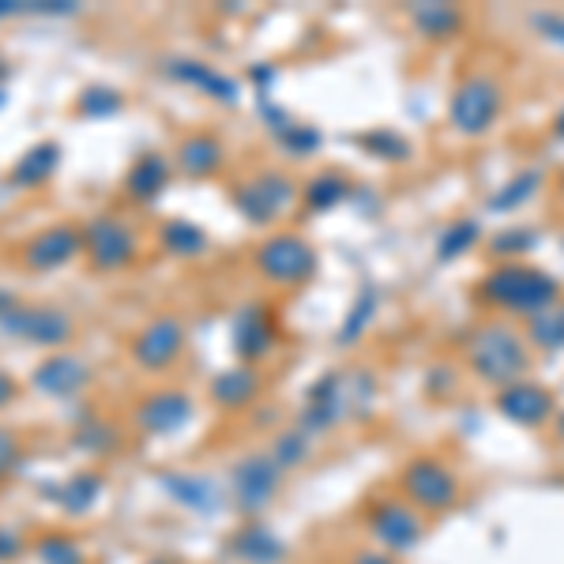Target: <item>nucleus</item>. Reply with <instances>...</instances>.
Instances as JSON below:
<instances>
[{
	"instance_id": "f257e3e1",
	"label": "nucleus",
	"mask_w": 564,
	"mask_h": 564,
	"mask_svg": "<svg viewBox=\"0 0 564 564\" xmlns=\"http://www.w3.org/2000/svg\"><path fill=\"white\" fill-rule=\"evenodd\" d=\"M561 286L557 279H550L538 267H523V264H504L497 272L486 275L481 283V298L497 309H509V313H523V316H538L546 309L557 305Z\"/></svg>"
},
{
	"instance_id": "f03ea898",
	"label": "nucleus",
	"mask_w": 564,
	"mask_h": 564,
	"mask_svg": "<svg viewBox=\"0 0 564 564\" xmlns=\"http://www.w3.org/2000/svg\"><path fill=\"white\" fill-rule=\"evenodd\" d=\"M471 365L481 380L497 384V388L519 384L530 369L527 342H523V335L516 328H509V324H486V328H478L471 339Z\"/></svg>"
},
{
	"instance_id": "7ed1b4c3",
	"label": "nucleus",
	"mask_w": 564,
	"mask_h": 564,
	"mask_svg": "<svg viewBox=\"0 0 564 564\" xmlns=\"http://www.w3.org/2000/svg\"><path fill=\"white\" fill-rule=\"evenodd\" d=\"M0 331L12 335L20 342H30V347H46L57 354V347L76 335V321H72L68 309L49 305V301H20L12 313L4 316Z\"/></svg>"
},
{
	"instance_id": "20e7f679",
	"label": "nucleus",
	"mask_w": 564,
	"mask_h": 564,
	"mask_svg": "<svg viewBox=\"0 0 564 564\" xmlns=\"http://www.w3.org/2000/svg\"><path fill=\"white\" fill-rule=\"evenodd\" d=\"M256 267L264 272V279L275 283V286L309 283L316 272V249L298 234H275L260 245Z\"/></svg>"
},
{
	"instance_id": "39448f33",
	"label": "nucleus",
	"mask_w": 564,
	"mask_h": 564,
	"mask_svg": "<svg viewBox=\"0 0 564 564\" xmlns=\"http://www.w3.org/2000/svg\"><path fill=\"white\" fill-rule=\"evenodd\" d=\"M501 105H504V95H501V84L489 76H471L460 84V91L452 95V125L455 133L463 136H486L489 128L497 125L501 117Z\"/></svg>"
},
{
	"instance_id": "423d86ee",
	"label": "nucleus",
	"mask_w": 564,
	"mask_h": 564,
	"mask_svg": "<svg viewBox=\"0 0 564 564\" xmlns=\"http://www.w3.org/2000/svg\"><path fill=\"white\" fill-rule=\"evenodd\" d=\"M136 234L117 215H95L84 226V252L95 272H121L136 260Z\"/></svg>"
},
{
	"instance_id": "0eeeda50",
	"label": "nucleus",
	"mask_w": 564,
	"mask_h": 564,
	"mask_svg": "<svg viewBox=\"0 0 564 564\" xmlns=\"http://www.w3.org/2000/svg\"><path fill=\"white\" fill-rule=\"evenodd\" d=\"M347 380L350 376H342V373H328V376H321V380L313 384V391H309V403H305V411H301V422H298V429L301 433H324V429H331L335 422L342 418V414L354 406V399H365V396H358V380H362V373L354 376V388H347Z\"/></svg>"
},
{
	"instance_id": "6e6552de",
	"label": "nucleus",
	"mask_w": 564,
	"mask_h": 564,
	"mask_svg": "<svg viewBox=\"0 0 564 564\" xmlns=\"http://www.w3.org/2000/svg\"><path fill=\"white\" fill-rule=\"evenodd\" d=\"M283 467L272 460V452H252L230 471V493L241 512H264L279 493Z\"/></svg>"
},
{
	"instance_id": "1a4fd4ad",
	"label": "nucleus",
	"mask_w": 564,
	"mask_h": 564,
	"mask_svg": "<svg viewBox=\"0 0 564 564\" xmlns=\"http://www.w3.org/2000/svg\"><path fill=\"white\" fill-rule=\"evenodd\" d=\"M234 203L249 223L264 226L293 203V181L286 174H260L256 181H241L234 188Z\"/></svg>"
},
{
	"instance_id": "9d476101",
	"label": "nucleus",
	"mask_w": 564,
	"mask_h": 564,
	"mask_svg": "<svg viewBox=\"0 0 564 564\" xmlns=\"http://www.w3.org/2000/svg\"><path fill=\"white\" fill-rule=\"evenodd\" d=\"M403 489L418 509L444 512L460 501V481L437 460H414L403 474Z\"/></svg>"
},
{
	"instance_id": "9b49d317",
	"label": "nucleus",
	"mask_w": 564,
	"mask_h": 564,
	"mask_svg": "<svg viewBox=\"0 0 564 564\" xmlns=\"http://www.w3.org/2000/svg\"><path fill=\"white\" fill-rule=\"evenodd\" d=\"M185 350V324L177 316H154L151 324H143L133 339V358L140 369H166L181 358Z\"/></svg>"
},
{
	"instance_id": "f8f14e48",
	"label": "nucleus",
	"mask_w": 564,
	"mask_h": 564,
	"mask_svg": "<svg viewBox=\"0 0 564 564\" xmlns=\"http://www.w3.org/2000/svg\"><path fill=\"white\" fill-rule=\"evenodd\" d=\"M230 347L241 358V365H252L272 354L275 347V321L260 301H245L230 321Z\"/></svg>"
},
{
	"instance_id": "ddd939ff",
	"label": "nucleus",
	"mask_w": 564,
	"mask_h": 564,
	"mask_svg": "<svg viewBox=\"0 0 564 564\" xmlns=\"http://www.w3.org/2000/svg\"><path fill=\"white\" fill-rule=\"evenodd\" d=\"M91 384V365L76 354H49L30 373V388L46 399H76Z\"/></svg>"
},
{
	"instance_id": "4468645a",
	"label": "nucleus",
	"mask_w": 564,
	"mask_h": 564,
	"mask_svg": "<svg viewBox=\"0 0 564 564\" xmlns=\"http://www.w3.org/2000/svg\"><path fill=\"white\" fill-rule=\"evenodd\" d=\"M79 252H84V230L68 223H57L23 245V264L30 272H57V267L72 264Z\"/></svg>"
},
{
	"instance_id": "2eb2a0df",
	"label": "nucleus",
	"mask_w": 564,
	"mask_h": 564,
	"mask_svg": "<svg viewBox=\"0 0 564 564\" xmlns=\"http://www.w3.org/2000/svg\"><path fill=\"white\" fill-rule=\"evenodd\" d=\"M192 399L177 388L154 391L147 396L140 406H136V425L151 437H170V433H181L188 422H192Z\"/></svg>"
},
{
	"instance_id": "dca6fc26",
	"label": "nucleus",
	"mask_w": 564,
	"mask_h": 564,
	"mask_svg": "<svg viewBox=\"0 0 564 564\" xmlns=\"http://www.w3.org/2000/svg\"><path fill=\"white\" fill-rule=\"evenodd\" d=\"M369 527H373V538L384 546L388 553H406L422 542L425 527H422V516L406 504L391 501V504H380V509L369 516Z\"/></svg>"
},
{
	"instance_id": "f3484780",
	"label": "nucleus",
	"mask_w": 564,
	"mask_h": 564,
	"mask_svg": "<svg viewBox=\"0 0 564 564\" xmlns=\"http://www.w3.org/2000/svg\"><path fill=\"white\" fill-rule=\"evenodd\" d=\"M166 76L177 79V84L196 87V91H203L208 98L226 105H234L237 98H241V87H237L234 76H223V72H215L211 64L192 61V57H174V61H166Z\"/></svg>"
},
{
	"instance_id": "a211bd4d",
	"label": "nucleus",
	"mask_w": 564,
	"mask_h": 564,
	"mask_svg": "<svg viewBox=\"0 0 564 564\" xmlns=\"http://www.w3.org/2000/svg\"><path fill=\"white\" fill-rule=\"evenodd\" d=\"M162 489H166V497H174L181 509L196 512V516H215L218 509H223V489L215 486L211 478H203V474H162Z\"/></svg>"
},
{
	"instance_id": "6ab92c4d",
	"label": "nucleus",
	"mask_w": 564,
	"mask_h": 564,
	"mask_svg": "<svg viewBox=\"0 0 564 564\" xmlns=\"http://www.w3.org/2000/svg\"><path fill=\"white\" fill-rule=\"evenodd\" d=\"M497 411L516 425H542V422H550V414H553V399H550V391L538 388V384L519 380V384L501 388Z\"/></svg>"
},
{
	"instance_id": "aec40b11",
	"label": "nucleus",
	"mask_w": 564,
	"mask_h": 564,
	"mask_svg": "<svg viewBox=\"0 0 564 564\" xmlns=\"http://www.w3.org/2000/svg\"><path fill=\"white\" fill-rule=\"evenodd\" d=\"M226 553L241 564H283L286 561V542L279 535L264 527V523H245L241 530H234Z\"/></svg>"
},
{
	"instance_id": "412c9836",
	"label": "nucleus",
	"mask_w": 564,
	"mask_h": 564,
	"mask_svg": "<svg viewBox=\"0 0 564 564\" xmlns=\"http://www.w3.org/2000/svg\"><path fill=\"white\" fill-rule=\"evenodd\" d=\"M223 143L215 140V136L208 133H192L185 136L181 143H177L174 151V166L181 170L185 177H192V181H203V177H215L218 170H223Z\"/></svg>"
},
{
	"instance_id": "4be33fe9",
	"label": "nucleus",
	"mask_w": 564,
	"mask_h": 564,
	"mask_svg": "<svg viewBox=\"0 0 564 564\" xmlns=\"http://www.w3.org/2000/svg\"><path fill=\"white\" fill-rule=\"evenodd\" d=\"M57 166H61V143H57V140H38L35 147H27V151H23L20 159L12 162V170H8V185H15V188H42L49 177L57 174Z\"/></svg>"
},
{
	"instance_id": "5701e85b",
	"label": "nucleus",
	"mask_w": 564,
	"mask_h": 564,
	"mask_svg": "<svg viewBox=\"0 0 564 564\" xmlns=\"http://www.w3.org/2000/svg\"><path fill=\"white\" fill-rule=\"evenodd\" d=\"M170 174H174V166H170L166 154L143 151L140 159H136L133 166H128V174H125V192L133 196V200H140V203H151L154 196L166 192Z\"/></svg>"
},
{
	"instance_id": "b1692460",
	"label": "nucleus",
	"mask_w": 564,
	"mask_h": 564,
	"mask_svg": "<svg viewBox=\"0 0 564 564\" xmlns=\"http://www.w3.org/2000/svg\"><path fill=\"white\" fill-rule=\"evenodd\" d=\"M260 396V373L252 365H230L211 380V399L218 406H245Z\"/></svg>"
},
{
	"instance_id": "393cba45",
	"label": "nucleus",
	"mask_w": 564,
	"mask_h": 564,
	"mask_svg": "<svg viewBox=\"0 0 564 564\" xmlns=\"http://www.w3.org/2000/svg\"><path fill=\"white\" fill-rule=\"evenodd\" d=\"M98 493H102V478H98L95 471H79V474H72L64 486H57L49 497H53L68 516H84V512L95 509Z\"/></svg>"
},
{
	"instance_id": "a878e982",
	"label": "nucleus",
	"mask_w": 564,
	"mask_h": 564,
	"mask_svg": "<svg viewBox=\"0 0 564 564\" xmlns=\"http://www.w3.org/2000/svg\"><path fill=\"white\" fill-rule=\"evenodd\" d=\"M159 241L170 256H181V260H192V256H203V252H208V234H203L196 223H188V218H174V223L162 226Z\"/></svg>"
},
{
	"instance_id": "bb28decb",
	"label": "nucleus",
	"mask_w": 564,
	"mask_h": 564,
	"mask_svg": "<svg viewBox=\"0 0 564 564\" xmlns=\"http://www.w3.org/2000/svg\"><path fill=\"white\" fill-rule=\"evenodd\" d=\"M411 20H414V27H418L422 35L448 38V35H455V30H460L463 12H460V8H452V4H414Z\"/></svg>"
},
{
	"instance_id": "cd10ccee",
	"label": "nucleus",
	"mask_w": 564,
	"mask_h": 564,
	"mask_svg": "<svg viewBox=\"0 0 564 564\" xmlns=\"http://www.w3.org/2000/svg\"><path fill=\"white\" fill-rule=\"evenodd\" d=\"M125 110V95L117 91V87H105V84H91L84 87L76 98V113L87 121H105L113 117V113Z\"/></svg>"
},
{
	"instance_id": "c85d7f7f",
	"label": "nucleus",
	"mask_w": 564,
	"mask_h": 564,
	"mask_svg": "<svg viewBox=\"0 0 564 564\" xmlns=\"http://www.w3.org/2000/svg\"><path fill=\"white\" fill-rule=\"evenodd\" d=\"M350 185L342 181L339 174H316L313 181L305 185V208L309 211H331L347 200Z\"/></svg>"
},
{
	"instance_id": "c756f323",
	"label": "nucleus",
	"mask_w": 564,
	"mask_h": 564,
	"mask_svg": "<svg viewBox=\"0 0 564 564\" xmlns=\"http://www.w3.org/2000/svg\"><path fill=\"white\" fill-rule=\"evenodd\" d=\"M376 301H380L376 286H365V290L358 293L354 309H350L347 321H342V328H339V342H342V347H347V342H354V339H362V331L369 328L373 316H376Z\"/></svg>"
},
{
	"instance_id": "7c9ffc66",
	"label": "nucleus",
	"mask_w": 564,
	"mask_h": 564,
	"mask_svg": "<svg viewBox=\"0 0 564 564\" xmlns=\"http://www.w3.org/2000/svg\"><path fill=\"white\" fill-rule=\"evenodd\" d=\"M478 237H481V226L474 223V218H460V223H452L444 234H440V241H437V256H440V260H455V256H463V252H467L471 245L478 241Z\"/></svg>"
},
{
	"instance_id": "2f4dec72",
	"label": "nucleus",
	"mask_w": 564,
	"mask_h": 564,
	"mask_svg": "<svg viewBox=\"0 0 564 564\" xmlns=\"http://www.w3.org/2000/svg\"><path fill=\"white\" fill-rule=\"evenodd\" d=\"M530 339L542 350H561L564 347V305H553L546 313L530 316Z\"/></svg>"
},
{
	"instance_id": "473e14b6",
	"label": "nucleus",
	"mask_w": 564,
	"mask_h": 564,
	"mask_svg": "<svg viewBox=\"0 0 564 564\" xmlns=\"http://www.w3.org/2000/svg\"><path fill=\"white\" fill-rule=\"evenodd\" d=\"M538 181H542V177H538L535 170H527V174H519L516 181L504 185L501 192H497L493 200H489V208H493V211H512V208H519V203H527L530 196L538 192Z\"/></svg>"
},
{
	"instance_id": "72a5a7b5",
	"label": "nucleus",
	"mask_w": 564,
	"mask_h": 564,
	"mask_svg": "<svg viewBox=\"0 0 564 564\" xmlns=\"http://www.w3.org/2000/svg\"><path fill=\"white\" fill-rule=\"evenodd\" d=\"M38 561L42 564H84V550L68 535H46L38 542Z\"/></svg>"
},
{
	"instance_id": "f704fd0d",
	"label": "nucleus",
	"mask_w": 564,
	"mask_h": 564,
	"mask_svg": "<svg viewBox=\"0 0 564 564\" xmlns=\"http://www.w3.org/2000/svg\"><path fill=\"white\" fill-rule=\"evenodd\" d=\"M305 452H309V433H301V429H286L283 437L275 440L272 460L286 471V467H298V463L305 460Z\"/></svg>"
},
{
	"instance_id": "c9c22d12",
	"label": "nucleus",
	"mask_w": 564,
	"mask_h": 564,
	"mask_svg": "<svg viewBox=\"0 0 564 564\" xmlns=\"http://www.w3.org/2000/svg\"><path fill=\"white\" fill-rule=\"evenodd\" d=\"M72 444L84 448V452H105V448L117 444V437L105 422H79L76 433H72Z\"/></svg>"
},
{
	"instance_id": "e433bc0d",
	"label": "nucleus",
	"mask_w": 564,
	"mask_h": 564,
	"mask_svg": "<svg viewBox=\"0 0 564 564\" xmlns=\"http://www.w3.org/2000/svg\"><path fill=\"white\" fill-rule=\"evenodd\" d=\"M279 143H283L290 154H298V159H309V154H313L316 147H321V133H316V128H309V125H301V121H298V125H293Z\"/></svg>"
},
{
	"instance_id": "4c0bfd02",
	"label": "nucleus",
	"mask_w": 564,
	"mask_h": 564,
	"mask_svg": "<svg viewBox=\"0 0 564 564\" xmlns=\"http://www.w3.org/2000/svg\"><path fill=\"white\" fill-rule=\"evenodd\" d=\"M530 27H538V35H542L546 42H553V46L564 49V15L561 12H538V15H530Z\"/></svg>"
},
{
	"instance_id": "58836bf2",
	"label": "nucleus",
	"mask_w": 564,
	"mask_h": 564,
	"mask_svg": "<svg viewBox=\"0 0 564 564\" xmlns=\"http://www.w3.org/2000/svg\"><path fill=\"white\" fill-rule=\"evenodd\" d=\"M15 463H20V440H15L12 429L0 425V481L8 478V471H12Z\"/></svg>"
},
{
	"instance_id": "ea45409f",
	"label": "nucleus",
	"mask_w": 564,
	"mask_h": 564,
	"mask_svg": "<svg viewBox=\"0 0 564 564\" xmlns=\"http://www.w3.org/2000/svg\"><path fill=\"white\" fill-rule=\"evenodd\" d=\"M27 12H35V15H76L79 4L76 0H35V4H27Z\"/></svg>"
},
{
	"instance_id": "a19ab883",
	"label": "nucleus",
	"mask_w": 564,
	"mask_h": 564,
	"mask_svg": "<svg viewBox=\"0 0 564 564\" xmlns=\"http://www.w3.org/2000/svg\"><path fill=\"white\" fill-rule=\"evenodd\" d=\"M527 245H535V234H530V230H509V234L497 237L493 249L497 252H523Z\"/></svg>"
},
{
	"instance_id": "79ce46f5",
	"label": "nucleus",
	"mask_w": 564,
	"mask_h": 564,
	"mask_svg": "<svg viewBox=\"0 0 564 564\" xmlns=\"http://www.w3.org/2000/svg\"><path fill=\"white\" fill-rule=\"evenodd\" d=\"M23 553V538L12 535V530H0V564L15 561Z\"/></svg>"
},
{
	"instance_id": "37998d69",
	"label": "nucleus",
	"mask_w": 564,
	"mask_h": 564,
	"mask_svg": "<svg viewBox=\"0 0 564 564\" xmlns=\"http://www.w3.org/2000/svg\"><path fill=\"white\" fill-rule=\"evenodd\" d=\"M15 391H20V384H15V376L0 369V411H4V406L12 403V399H15Z\"/></svg>"
},
{
	"instance_id": "c03bdc74",
	"label": "nucleus",
	"mask_w": 564,
	"mask_h": 564,
	"mask_svg": "<svg viewBox=\"0 0 564 564\" xmlns=\"http://www.w3.org/2000/svg\"><path fill=\"white\" fill-rule=\"evenodd\" d=\"M15 15H27L23 0H0V20H15Z\"/></svg>"
},
{
	"instance_id": "a18cd8bd",
	"label": "nucleus",
	"mask_w": 564,
	"mask_h": 564,
	"mask_svg": "<svg viewBox=\"0 0 564 564\" xmlns=\"http://www.w3.org/2000/svg\"><path fill=\"white\" fill-rule=\"evenodd\" d=\"M354 564H399L396 557H391V553H358V557H354Z\"/></svg>"
},
{
	"instance_id": "49530a36",
	"label": "nucleus",
	"mask_w": 564,
	"mask_h": 564,
	"mask_svg": "<svg viewBox=\"0 0 564 564\" xmlns=\"http://www.w3.org/2000/svg\"><path fill=\"white\" fill-rule=\"evenodd\" d=\"M15 305H20V298H15L12 290H0V324H4V316L12 313Z\"/></svg>"
},
{
	"instance_id": "de8ad7c7",
	"label": "nucleus",
	"mask_w": 564,
	"mask_h": 564,
	"mask_svg": "<svg viewBox=\"0 0 564 564\" xmlns=\"http://www.w3.org/2000/svg\"><path fill=\"white\" fill-rule=\"evenodd\" d=\"M252 79H256V84H272V68H252Z\"/></svg>"
},
{
	"instance_id": "09e8293b",
	"label": "nucleus",
	"mask_w": 564,
	"mask_h": 564,
	"mask_svg": "<svg viewBox=\"0 0 564 564\" xmlns=\"http://www.w3.org/2000/svg\"><path fill=\"white\" fill-rule=\"evenodd\" d=\"M8 79V61H4V53H0V84Z\"/></svg>"
},
{
	"instance_id": "8fccbe9b",
	"label": "nucleus",
	"mask_w": 564,
	"mask_h": 564,
	"mask_svg": "<svg viewBox=\"0 0 564 564\" xmlns=\"http://www.w3.org/2000/svg\"><path fill=\"white\" fill-rule=\"evenodd\" d=\"M557 136H564V105H561V113H557Z\"/></svg>"
},
{
	"instance_id": "3c124183",
	"label": "nucleus",
	"mask_w": 564,
	"mask_h": 564,
	"mask_svg": "<svg viewBox=\"0 0 564 564\" xmlns=\"http://www.w3.org/2000/svg\"><path fill=\"white\" fill-rule=\"evenodd\" d=\"M0 105H4V87H0Z\"/></svg>"
},
{
	"instance_id": "603ef678",
	"label": "nucleus",
	"mask_w": 564,
	"mask_h": 564,
	"mask_svg": "<svg viewBox=\"0 0 564 564\" xmlns=\"http://www.w3.org/2000/svg\"><path fill=\"white\" fill-rule=\"evenodd\" d=\"M147 564H170V561H147Z\"/></svg>"
},
{
	"instance_id": "864d4df0",
	"label": "nucleus",
	"mask_w": 564,
	"mask_h": 564,
	"mask_svg": "<svg viewBox=\"0 0 564 564\" xmlns=\"http://www.w3.org/2000/svg\"><path fill=\"white\" fill-rule=\"evenodd\" d=\"M561 440H564V418H561Z\"/></svg>"
}]
</instances>
